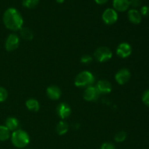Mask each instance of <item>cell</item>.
Here are the masks:
<instances>
[{
	"instance_id": "cell-1",
	"label": "cell",
	"mask_w": 149,
	"mask_h": 149,
	"mask_svg": "<svg viewBox=\"0 0 149 149\" xmlns=\"http://www.w3.org/2000/svg\"><path fill=\"white\" fill-rule=\"evenodd\" d=\"M3 22L7 29L12 31H18L22 28L23 20L18 10L11 7L4 12Z\"/></svg>"
},
{
	"instance_id": "cell-2",
	"label": "cell",
	"mask_w": 149,
	"mask_h": 149,
	"mask_svg": "<svg viewBox=\"0 0 149 149\" xmlns=\"http://www.w3.org/2000/svg\"><path fill=\"white\" fill-rule=\"evenodd\" d=\"M12 143L16 148H22L26 147L29 143L30 138L28 133L22 130H17L13 132L11 136Z\"/></svg>"
},
{
	"instance_id": "cell-3",
	"label": "cell",
	"mask_w": 149,
	"mask_h": 149,
	"mask_svg": "<svg viewBox=\"0 0 149 149\" xmlns=\"http://www.w3.org/2000/svg\"><path fill=\"white\" fill-rule=\"evenodd\" d=\"M94 76L90 71H84L79 73L75 79L74 84L78 87H90L92 86L95 82Z\"/></svg>"
},
{
	"instance_id": "cell-4",
	"label": "cell",
	"mask_w": 149,
	"mask_h": 149,
	"mask_svg": "<svg viewBox=\"0 0 149 149\" xmlns=\"http://www.w3.org/2000/svg\"><path fill=\"white\" fill-rule=\"evenodd\" d=\"M94 57L98 62L104 63L112 58V52L106 47H100L95 51Z\"/></svg>"
},
{
	"instance_id": "cell-5",
	"label": "cell",
	"mask_w": 149,
	"mask_h": 149,
	"mask_svg": "<svg viewBox=\"0 0 149 149\" xmlns=\"http://www.w3.org/2000/svg\"><path fill=\"white\" fill-rule=\"evenodd\" d=\"M19 44H20V39L17 35L11 33L6 39L4 47H5L6 50L8 52H12V51L15 50L18 47Z\"/></svg>"
},
{
	"instance_id": "cell-6",
	"label": "cell",
	"mask_w": 149,
	"mask_h": 149,
	"mask_svg": "<svg viewBox=\"0 0 149 149\" xmlns=\"http://www.w3.org/2000/svg\"><path fill=\"white\" fill-rule=\"evenodd\" d=\"M102 18L104 23L107 25H112L117 21L118 15L114 9H106L103 13Z\"/></svg>"
},
{
	"instance_id": "cell-7",
	"label": "cell",
	"mask_w": 149,
	"mask_h": 149,
	"mask_svg": "<svg viewBox=\"0 0 149 149\" xmlns=\"http://www.w3.org/2000/svg\"><path fill=\"white\" fill-rule=\"evenodd\" d=\"M100 95L96 87L92 85L87 87L84 90V99L87 101H96Z\"/></svg>"
},
{
	"instance_id": "cell-8",
	"label": "cell",
	"mask_w": 149,
	"mask_h": 149,
	"mask_svg": "<svg viewBox=\"0 0 149 149\" xmlns=\"http://www.w3.org/2000/svg\"><path fill=\"white\" fill-rule=\"evenodd\" d=\"M130 77V72L129 70L127 69V68H122L116 74L115 79L118 84L123 85V84H125L129 81Z\"/></svg>"
},
{
	"instance_id": "cell-9",
	"label": "cell",
	"mask_w": 149,
	"mask_h": 149,
	"mask_svg": "<svg viewBox=\"0 0 149 149\" xmlns=\"http://www.w3.org/2000/svg\"><path fill=\"white\" fill-rule=\"evenodd\" d=\"M131 53H132V47L130 45L126 42L121 43L116 49V54L120 58H127L131 55Z\"/></svg>"
},
{
	"instance_id": "cell-10",
	"label": "cell",
	"mask_w": 149,
	"mask_h": 149,
	"mask_svg": "<svg viewBox=\"0 0 149 149\" xmlns=\"http://www.w3.org/2000/svg\"><path fill=\"white\" fill-rule=\"evenodd\" d=\"M57 113L61 119H65L71 115V108L66 103H61L57 107Z\"/></svg>"
},
{
	"instance_id": "cell-11",
	"label": "cell",
	"mask_w": 149,
	"mask_h": 149,
	"mask_svg": "<svg viewBox=\"0 0 149 149\" xmlns=\"http://www.w3.org/2000/svg\"><path fill=\"white\" fill-rule=\"evenodd\" d=\"M96 88L100 94H109L112 90V85L107 80H100L97 83Z\"/></svg>"
},
{
	"instance_id": "cell-12",
	"label": "cell",
	"mask_w": 149,
	"mask_h": 149,
	"mask_svg": "<svg viewBox=\"0 0 149 149\" xmlns=\"http://www.w3.org/2000/svg\"><path fill=\"white\" fill-rule=\"evenodd\" d=\"M47 95L51 100H58L61 96V90L57 86H49L47 89Z\"/></svg>"
},
{
	"instance_id": "cell-13",
	"label": "cell",
	"mask_w": 149,
	"mask_h": 149,
	"mask_svg": "<svg viewBox=\"0 0 149 149\" xmlns=\"http://www.w3.org/2000/svg\"><path fill=\"white\" fill-rule=\"evenodd\" d=\"M113 7L115 10L119 12H125L129 8V0H113Z\"/></svg>"
},
{
	"instance_id": "cell-14",
	"label": "cell",
	"mask_w": 149,
	"mask_h": 149,
	"mask_svg": "<svg viewBox=\"0 0 149 149\" xmlns=\"http://www.w3.org/2000/svg\"><path fill=\"white\" fill-rule=\"evenodd\" d=\"M128 19L133 24H138L141 22V14L135 9H132L128 12Z\"/></svg>"
},
{
	"instance_id": "cell-15",
	"label": "cell",
	"mask_w": 149,
	"mask_h": 149,
	"mask_svg": "<svg viewBox=\"0 0 149 149\" xmlns=\"http://www.w3.org/2000/svg\"><path fill=\"white\" fill-rule=\"evenodd\" d=\"M5 127L10 131L17 130L20 127V122L16 118L9 117L6 119Z\"/></svg>"
},
{
	"instance_id": "cell-16",
	"label": "cell",
	"mask_w": 149,
	"mask_h": 149,
	"mask_svg": "<svg viewBox=\"0 0 149 149\" xmlns=\"http://www.w3.org/2000/svg\"><path fill=\"white\" fill-rule=\"evenodd\" d=\"M20 33L21 38L24 40L31 41L33 38V32L29 28H21L20 29Z\"/></svg>"
},
{
	"instance_id": "cell-17",
	"label": "cell",
	"mask_w": 149,
	"mask_h": 149,
	"mask_svg": "<svg viewBox=\"0 0 149 149\" xmlns=\"http://www.w3.org/2000/svg\"><path fill=\"white\" fill-rule=\"evenodd\" d=\"M26 106L29 111L35 112H37L39 110V108H40L39 102L33 98L29 99V100L26 101Z\"/></svg>"
},
{
	"instance_id": "cell-18",
	"label": "cell",
	"mask_w": 149,
	"mask_h": 149,
	"mask_svg": "<svg viewBox=\"0 0 149 149\" xmlns=\"http://www.w3.org/2000/svg\"><path fill=\"white\" fill-rule=\"evenodd\" d=\"M68 130V125L67 122L61 121L57 125L56 127V132L59 135H65Z\"/></svg>"
},
{
	"instance_id": "cell-19",
	"label": "cell",
	"mask_w": 149,
	"mask_h": 149,
	"mask_svg": "<svg viewBox=\"0 0 149 149\" xmlns=\"http://www.w3.org/2000/svg\"><path fill=\"white\" fill-rule=\"evenodd\" d=\"M10 136V130L5 126L0 125V141H5Z\"/></svg>"
},
{
	"instance_id": "cell-20",
	"label": "cell",
	"mask_w": 149,
	"mask_h": 149,
	"mask_svg": "<svg viewBox=\"0 0 149 149\" xmlns=\"http://www.w3.org/2000/svg\"><path fill=\"white\" fill-rule=\"evenodd\" d=\"M39 0H23V6L29 9H33L39 4Z\"/></svg>"
},
{
	"instance_id": "cell-21",
	"label": "cell",
	"mask_w": 149,
	"mask_h": 149,
	"mask_svg": "<svg viewBox=\"0 0 149 149\" xmlns=\"http://www.w3.org/2000/svg\"><path fill=\"white\" fill-rule=\"evenodd\" d=\"M127 138V133L125 131H120L115 135L114 140L117 143H122L125 141Z\"/></svg>"
},
{
	"instance_id": "cell-22",
	"label": "cell",
	"mask_w": 149,
	"mask_h": 149,
	"mask_svg": "<svg viewBox=\"0 0 149 149\" xmlns=\"http://www.w3.org/2000/svg\"><path fill=\"white\" fill-rule=\"evenodd\" d=\"M7 96H8V93H7V90L3 87H0V103L6 100V99L7 98Z\"/></svg>"
},
{
	"instance_id": "cell-23",
	"label": "cell",
	"mask_w": 149,
	"mask_h": 149,
	"mask_svg": "<svg viewBox=\"0 0 149 149\" xmlns=\"http://www.w3.org/2000/svg\"><path fill=\"white\" fill-rule=\"evenodd\" d=\"M142 100L143 102L144 103V104L149 107V90H146V91L143 93L142 97Z\"/></svg>"
},
{
	"instance_id": "cell-24",
	"label": "cell",
	"mask_w": 149,
	"mask_h": 149,
	"mask_svg": "<svg viewBox=\"0 0 149 149\" xmlns=\"http://www.w3.org/2000/svg\"><path fill=\"white\" fill-rule=\"evenodd\" d=\"M92 61H93V58H92V57L90 55H83L81 58V62L84 64H89L90 63H91Z\"/></svg>"
},
{
	"instance_id": "cell-25",
	"label": "cell",
	"mask_w": 149,
	"mask_h": 149,
	"mask_svg": "<svg viewBox=\"0 0 149 149\" xmlns=\"http://www.w3.org/2000/svg\"><path fill=\"white\" fill-rule=\"evenodd\" d=\"M141 5V0H130V6L132 8H137Z\"/></svg>"
},
{
	"instance_id": "cell-26",
	"label": "cell",
	"mask_w": 149,
	"mask_h": 149,
	"mask_svg": "<svg viewBox=\"0 0 149 149\" xmlns=\"http://www.w3.org/2000/svg\"><path fill=\"white\" fill-rule=\"evenodd\" d=\"M141 15L145 16V17H148L149 16V7L148 6H143L141 7Z\"/></svg>"
},
{
	"instance_id": "cell-27",
	"label": "cell",
	"mask_w": 149,
	"mask_h": 149,
	"mask_svg": "<svg viewBox=\"0 0 149 149\" xmlns=\"http://www.w3.org/2000/svg\"><path fill=\"white\" fill-rule=\"evenodd\" d=\"M100 149H115V147L111 143H105L102 144Z\"/></svg>"
},
{
	"instance_id": "cell-28",
	"label": "cell",
	"mask_w": 149,
	"mask_h": 149,
	"mask_svg": "<svg viewBox=\"0 0 149 149\" xmlns=\"http://www.w3.org/2000/svg\"><path fill=\"white\" fill-rule=\"evenodd\" d=\"M95 2L98 4H104L107 2L109 0H95Z\"/></svg>"
},
{
	"instance_id": "cell-29",
	"label": "cell",
	"mask_w": 149,
	"mask_h": 149,
	"mask_svg": "<svg viewBox=\"0 0 149 149\" xmlns=\"http://www.w3.org/2000/svg\"><path fill=\"white\" fill-rule=\"evenodd\" d=\"M64 1H65V0H56L57 2L60 3V4H61V3H63Z\"/></svg>"
}]
</instances>
